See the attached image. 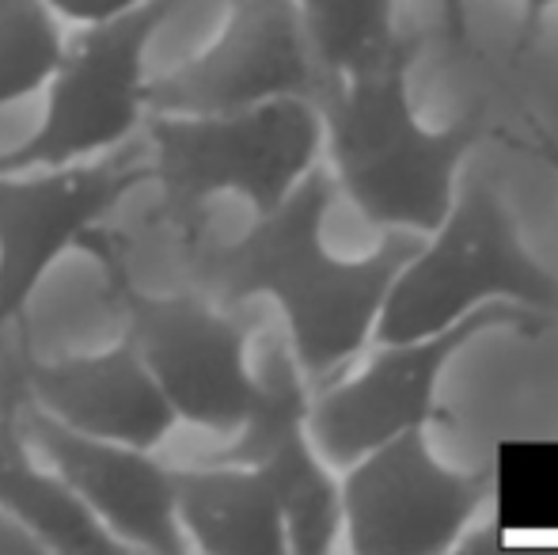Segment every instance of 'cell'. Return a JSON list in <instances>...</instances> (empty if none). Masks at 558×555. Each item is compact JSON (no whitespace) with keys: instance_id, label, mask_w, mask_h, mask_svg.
Here are the masks:
<instances>
[{"instance_id":"4","label":"cell","mask_w":558,"mask_h":555,"mask_svg":"<svg viewBox=\"0 0 558 555\" xmlns=\"http://www.w3.org/2000/svg\"><path fill=\"white\" fill-rule=\"evenodd\" d=\"M490 301L558 312V278L529 252L506 202L483 179L456 186L445 221L414 244L376 316V342L422 339Z\"/></svg>"},{"instance_id":"8","label":"cell","mask_w":558,"mask_h":555,"mask_svg":"<svg viewBox=\"0 0 558 555\" xmlns=\"http://www.w3.org/2000/svg\"><path fill=\"white\" fill-rule=\"evenodd\" d=\"M494 487V460L452 468L434 453L426 426L403 430L361 453L338 475L345 544L357 555L456 552V541L483 514Z\"/></svg>"},{"instance_id":"19","label":"cell","mask_w":558,"mask_h":555,"mask_svg":"<svg viewBox=\"0 0 558 555\" xmlns=\"http://www.w3.org/2000/svg\"><path fill=\"white\" fill-rule=\"evenodd\" d=\"M35 552H46L43 541L0 506V555H35Z\"/></svg>"},{"instance_id":"1","label":"cell","mask_w":558,"mask_h":555,"mask_svg":"<svg viewBox=\"0 0 558 555\" xmlns=\"http://www.w3.org/2000/svg\"><path fill=\"white\" fill-rule=\"evenodd\" d=\"M331 202L335 179L316 164L270 214L206 260L225 301L266 297L281 312L289 354L312 388L342 373L373 339L384 297L418 244L414 232H384L368 255H335L324 237Z\"/></svg>"},{"instance_id":"6","label":"cell","mask_w":558,"mask_h":555,"mask_svg":"<svg viewBox=\"0 0 558 555\" xmlns=\"http://www.w3.org/2000/svg\"><path fill=\"white\" fill-rule=\"evenodd\" d=\"M183 0H148L125 15L84 23L46 84L38 126L12 148H0V171L58 168L111 156L145 122V53L156 31Z\"/></svg>"},{"instance_id":"17","label":"cell","mask_w":558,"mask_h":555,"mask_svg":"<svg viewBox=\"0 0 558 555\" xmlns=\"http://www.w3.org/2000/svg\"><path fill=\"white\" fill-rule=\"evenodd\" d=\"M65 50L61 20L43 0H0V111L38 96Z\"/></svg>"},{"instance_id":"18","label":"cell","mask_w":558,"mask_h":555,"mask_svg":"<svg viewBox=\"0 0 558 555\" xmlns=\"http://www.w3.org/2000/svg\"><path fill=\"white\" fill-rule=\"evenodd\" d=\"M58 20H69V23H104V20H114V15H125L133 8L148 4V0H43Z\"/></svg>"},{"instance_id":"12","label":"cell","mask_w":558,"mask_h":555,"mask_svg":"<svg viewBox=\"0 0 558 555\" xmlns=\"http://www.w3.org/2000/svg\"><path fill=\"white\" fill-rule=\"evenodd\" d=\"M20 422L31 445L50 460L53 472L73 487V495L88 506L92 518L125 552H186V536L175 518L171 468L156 457V449L81 434L65 422L50 419L46 411L31 408L23 396Z\"/></svg>"},{"instance_id":"3","label":"cell","mask_w":558,"mask_h":555,"mask_svg":"<svg viewBox=\"0 0 558 555\" xmlns=\"http://www.w3.org/2000/svg\"><path fill=\"white\" fill-rule=\"evenodd\" d=\"M148 183L160 217L191 232L221 194L263 217L324 156L316 99L289 96L221 114H148Z\"/></svg>"},{"instance_id":"20","label":"cell","mask_w":558,"mask_h":555,"mask_svg":"<svg viewBox=\"0 0 558 555\" xmlns=\"http://www.w3.org/2000/svg\"><path fill=\"white\" fill-rule=\"evenodd\" d=\"M558 8V0H521V31H517V53H529L539 38L547 12Z\"/></svg>"},{"instance_id":"5","label":"cell","mask_w":558,"mask_h":555,"mask_svg":"<svg viewBox=\"0 0 558 555\" xmlns=\"http://www.w3.org/2000/svg\"><path fill=\"white\" fill-rule=\"evenodd\" d=\"M96 255L111 278L122 339L153 373L175 422L232 437L263 396V377L251 365L247 327L206 297L141 289L125 275L111 240Z\"/></svg>"},{"instance_id":"11","label":"cell","mask_w":558,"mask_h":555,"mask_svg":"<svg viewBox=\"0 0 558 555\" xmlns=\"http://www.w3.org/2000/svg\"><path fill=\"white\" fill-rule=\"evenodd\" d=\"M263 396L232 442L214 457L251 464L270 480L286 510L289 555H324L342 533L338 468L308 430V381L289 347H274L258 365Z\"/></svg>"},{"instance_id":"16","label":"cell","mask_w":558,"mask_h":555,"mask_svg":"<svg viewBox=\"0 0 558 555\" xmlns=\"http://www.w3.org/2000/svg\"><path fill=\"white\" fill-rule=\"evenodd\" d=\"M296 12L324 81L373 69L414 43L399 31L396 0H296Z\"/></svg>"},{"instance_id":"9","label":"cell","mask_w":558,"mask_h":555,"mask_svg":"<svg viewBox=\"0 0 558 555\" xmlns=\"http://www.w3.org/2000/svg\"><path fill=\"white\" fill-rule=\"evenodd\" d=\"M145 183L148 160L122 153L0 171V342L65 255H96L111 240L104 221Z\"/></svg>"},{"instance_id":"7","label":"cell","mask_w":558,"mask_h":555,"mask_svg":"<svg viewBox=\"0 0 558 555\" xmlns=\"http://www.w3.org/2000/svg\"><path fill=\"white\" fill-rule=\"evenodd\" d=\"M547 316L509 301H490L445 331L422 339L380 342L373 358L353 373H335L308 393V430L319 453L342 472L361 453L414 426L448 419L441 408L445 373L471 342L490 331L536 339Z\"/></svg>"},{"instance_id":"2","label":"cell","mask_w":558,"mask_h":555,"mask_svg":"<svg viewBox=\"0 0 558 555\" xmlns=\"http://www.w3.org/2000/svg\"><path fill=\"white\" fill-rule=\"evenodd\" d=\"M418 43L353 76L324 81L316 96L335 191L380 232L426 237L445 221L463 160L486 137V107L448 126H426L411 99Z\"/></svg>"},{"instance_id":"15","label":"cell","mask_w":558,"mask_h":555,"mask_svg":"<svg viewBox=\"0 0 558 555\" xmlns=\"http://www.w3.org/2000/svg\"><path fill=\"white\" fill-rule=\"evenodd\" d=\"M0 506L43 541L46 552L122 555L125 548L88 514L53 464L31 445L20 422L15 370L0 381Z\"/></svg>"},{"instance_id":"14","label":"cell","mask_w":558,"mask_h":555,"mask_svg":"<svg viewBox=\"0 0 558 555\" xmlns=\"http://www.w3.org/2000/svg\"><path fill=\"white\" fill-rule=\"evenodd\" d=\"M186 548L206 555H289L286 510L258 468L206 457L171 468Z\"/></svg>"},{"instance_id":"10","label":"cell","mask_w":558,"mask_h":555,"mask_svg":"<svg viewBox=\"0 0 558 555\" xmlns=\"http://www.w3.org/2000/svg\"><path fill=\"white\" fill-rule=\"evenodd\" d=\"M319 65L296 0H228L214 43L148 81V114H221L319 96Z\"/></svg>"},{"instance_id":"13","label":"cell","mask_w":558,"mask_h":555,"mask_svg":"<svg viewBox=\"0 0 558 555\" xmlns=\"http://www.w3.org/2000/svg\"><path fill=\"white\" fill-rule=\"evenodd\" d=\"M15 381L31 408L92 437L160 449L163 437L179 426L153 373L125 339L96 354H65L53 362L23 358Z\"/></svg>"},{"instance_id":"21","label":"cell","mask_w":558,"mask_h":555,"mask_svg":"<svg viewBox=\"0 0 558 555\" xmlns=\"http://www.w3.org/2000/svg\"><path fill=\"white\" fill-rule=\"evenodd\" d=\"M441 23L445 35L456 46H468L471 38V15H468V0H441Z\"/></svg>"}]
</instances>
